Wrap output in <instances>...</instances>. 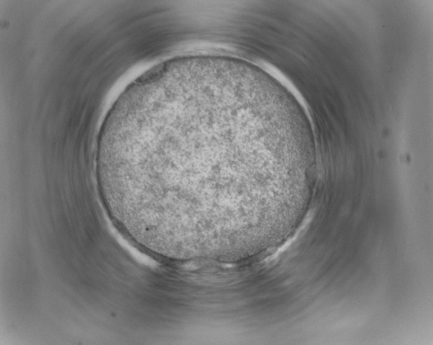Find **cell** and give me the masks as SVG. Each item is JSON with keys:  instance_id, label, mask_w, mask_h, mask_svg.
Wrapping results in <instances>:
<instances>
[{"instance_id": "cell-1", "label": "cell", "mask_w": 433, "mask_h": 345, "mask_svg": "<svg viewBox=\"0 0 433 345\" xmlns=\"http://www.w3.org/2000/svg\"><path fill=\"white\" fill-rule=\"evenodd\" d=\"M258 114L253 95L221 84H170L148 94L108 170L119 207L162 238L250 222L258 208V153L270 146Z\"/></svg>"}]
</instances>
